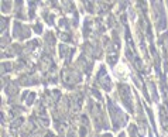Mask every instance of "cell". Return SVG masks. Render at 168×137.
Segmentation results:
<instances>
[{"label": "cell", "mask_w": 168, "mask_h": 137, "mask_svg": "<svg viewBox=\"0 0 168 137\" xmlns=\"http://www.w3.org/2000/svg\"><path fill=\"white\" fill-rule=\"evenodd\" d=\"M98 79H99L100 85L103 86L105 89H110V79H107V78H106V73H105V68H102V69H100V73H99Z\"/></svg>", "instance_id": "6da1fadb"}]
</instances>
